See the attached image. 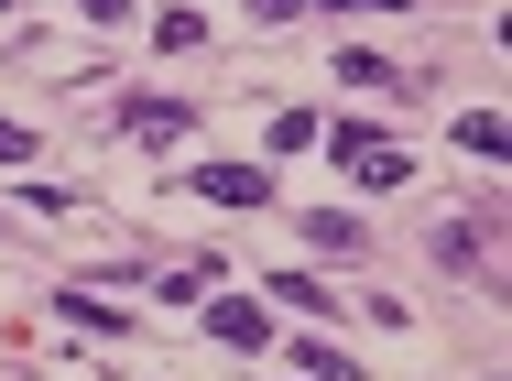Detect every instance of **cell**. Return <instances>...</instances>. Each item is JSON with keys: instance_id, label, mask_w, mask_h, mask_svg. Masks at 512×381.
<instances>
[{"instance_id": "cell-1", "label": "cell", "mask_w": 512, "mask_h": 381, "mask_svg": "<svg viewBox=\"0 0 512 381\" xmlns=\"http://www.w3.org/2000/svg\"><path fill=\"white\" fill-rule=\"evenodd\" d=\"M316 142L338 153V175H349V186H371V196H393V186L414 175V153L393 142V131H360V120H338V131H316Z\"/></svg>"}, {"instance_id": "cell-2", "label": "cell", "mask_w": 512, "mask_h": 381, "mask_svg": "<svg viewBox=\"0 0 512 381\" xmlns=\"http://www.w3.org/2000/svg\"><path fill=\"white\" fill-rule=\"evenodd\" d=\"M186 196H207V207H273V175L262 164H197Z\"/></svg>"}, {"instance_id": "cell-3", "label": "cell", "mask_w": 512, "mask_h": 381, "mask_svg": "<svg viewBox=\"0 0 512 381\" xmlns=\"http://www.w3.org/2000/svg\"><path fill=\"white\" fill-rule=\"evenodd\" d=\"M207 338H218V349H240V360H251V349H273V316H262V305H251V294H207Z\"/></svg>"}, {"instance_id": "cell-4", "label": "cell", "mask_w": 512, "mask_h": 381, "mask_svg": "<svg viewBox=\"0 0 512 381\" xmlns=\"http://www.w3.org/2000/svg\"><path fill=\"white\" fill-rule=\"evenodd\" d=\"M186 120H197V109H175V98H131V131H142V142H186Z\"/></svg>"}, {"instance_id": "cell-5", "label": "cell", "mask_w": 512, "mask_h": 381, "mask_svg": "<svg viewBox=\"0 0 512 381\" xmlns=\"http://www.w3.org/2000/svg\"><path fill=\"white\" fill-rule=\"evenodd\" d=\"M273 294H284L295 316H338V284H316V273H273Z\"/></svg>"}, {"instance_id": "cell-6", "label": "cell", "mask_w": 512, "mask_h": 381, "mask_svg": "<svg viewBox=\"0 0 512 381\" xmlns=\"http://www.w3.org/2000/svg\"><path fill=\"white\" fill-rule=\"evenodd\" d=\"M295 11H404V0H251V22H295Z\"/></svg>"}, {"instance_id": "cell-7", "label": "cell", "mask_w": 512, "mask_h": 381, "mask_svg": "<svg viewBox=\"0 0 512 381\" xmlns=\"http://www.w3.org/2000/svg\"><path fill=\"white\" fill-rule=\"evenodd\" d=\"M306 240L316 251H360V218L349 207H306Z\"/></svg>"}, {"instance_id": "cell-8", "label": "cell", "mask_w": 512, "mask_h": 381, "mask_svg": "<svg viewBox=\"0 0 512 381\" xmlns=\"http://www.w3.org/2000/svg\"><path fill=\"white\" fill-rule=\"evenodd\" d=\"M55 316H66V327H99V338H120V305H99V294H77V284L55 294Z\"/></svg>"}, {"instance_id": "cell-9", "label": "cell", "mask_w": 512, "mask_h": 381, "mask_svg": "<svg viewBox=\"0 0 512 381\" xmlns=\"http://www.w3.org/2000/svg\"><path fill=\"white\" fill-rule=\"evenodd\" d=\"M316 131H327V120H316V109H273V153H306Z\"/></svg>"}, {"instance_id": "cell-10", "label": "cell", "mask_w": 512, "mask_h": 381, "mask_svg": "<svg viewBox=\"0 0 512 381\" xmlns=\"http://www.w3.org/2000/svg\"><path fill=\"white\" fill-rule=\"evenodd\" d=\"M207 284H218V262H186V273H164V284H153V294H164V305H197Z\"/></svg>"}, {"instance_id": "cell-11", "label": "cell", "mask_w": 512, "mask_h": 381, "mask_svg": "<svg viewBox=\"0 0 512 381\" xmlns=\"http://www.w3.org/2000/svg\"><path fill=\"white\" fill-rule=\"evenodd\" d=\"M295 371H306V381H360L349 360H338V349H327V338H306V349H295Z\"/></svg>"}, {"instance_id": "cell-12", "label": "cell", "mask_w": 512, "mask_h": 381, "mask_svg": "<svg viewBox=\"0 0 512 381\" xmlns=\"http://www.w3.org/2000/svg\"><path fill=\"white\" fill-rule=\"evenodd\" d=\"M0 164H33V131L22 120H0Z\"/></svg>"}, {"instance_id": "cell-13", "label": "cell", "mask_w": 512, "mask_h": 381, "mask_svg": "<svg viewBox=\"0 0 512 381\" xmlns=\"http://www.w3.org/2000/svg\"><path fill=\"white\" fill-rule=\"evenodd\" d=\"M77 11H88L99 33H109V22H131V0H77Z\"/></svg>"}, {"instance_id": "cell-14", "label": "cell", "mask_w": 512, "mask_h": 381, "mask_svg": "<svg viewBox=\"0 0 512 381\" xmlns=\"http://www.w3.org/2000/svg\"><path fill=\"white\" fill-rule=\"evenodd\" d=\"M0 11H11V0H0Z\"/></svg>"}]
</instances>
